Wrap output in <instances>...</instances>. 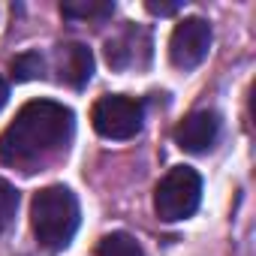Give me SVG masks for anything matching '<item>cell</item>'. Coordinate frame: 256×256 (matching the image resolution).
Listing matches in <instances>:
<instances>
[{"label":"cell","mask_w":256,"mask_h":256,"mask_svg":"<svg viewBox=\"0 0 256 256\" xmlns=\"http://www.w3.org/2000/svg\"><path fill=\"white\" fill-rule=\"evenodd\" d=\"M76 118L66 106L52 100H34L22 106L16 120L0 136V163L34 172L52 157H58L72 139Z\"/></svg>","instance_id":"1"},{"label":"cell","mask_w":256,"mask_h":256,"mask_svg":"<svg viewBox=\"0 0 256 256\" xmlns=\"http://www.w3.org/2000/svg\"><path fill=\"white\" fill-rule=\"evenodd\" d=\"M30 226H34L40 247H46L48 253L64 250L78 229L76 193L64 184H52V187L40 190L34 196V205H30Z\"/></svg>","instance_id":"2"},{"label":"cell","mask_w":256,"mask_h":256,"mask_svg":"<svg viewBox=\"0 0 256 256\" xmlns=\"http://www.w3.org/2000/svg\"><path fill=\"white\" fill-rule=\"evenodd\" d=\"M199 202H202V178L190 166L169 169L154 190V211L166 223L193 217Z\"/></svg>","instance_id":"3"},{"label":"cell","mask_w":256,"mask_h":256,"mask_svg":"<svg viewBox=\"0 0 256 256\" xmlns=\"http://www.w3.org/2000/svg\"><path fill=\"white\" fill-rule=\"evenodd\" d=\"M142 118H145V108L139 100L133 96H120V94H112V96H102L96 100L94 112H90V120H94V130L106 139H133L139 130H142Z\"/></svg>","instance_id":"4"},{"label":"cell","mask_w":256,"mask_h":256,"mask_svg":"<svg viewBox=\"0 0 256 256\" xmlns=\"http://www.w3.org/2000/svg\"><path fill=\"white\" fill-rule=\"evenodd\" d=\"M211 52V24L205 18H184L175 24L169 40V60L178 70H196Z\"/></svg>","instance_id":"5"},{"label":"cell","mask_w":256,"mask_h":256,"mask_svg":"<svg viewBox=\"0 0 256 256\" xmlns=\"http://www.w3.org/2000/svg\"><path fill=\"white\" fill-rule=\"evenodd\" d=\"M220 136V118L214 112H193L175 126V142L187 154H205Z\"/></svg>","instance_id":"6"},{"label":"cell","mask_w":256,"mask_h":256,"mask_svg":"<svg viewBox=\"0 0 256 256\" xmlns=\"http://www.w3.org/2000/svg\"><path fill=\"white\" fill-rule=\"evenodd\" d=\"M58 70H60V82H66L70 88H84L90 82V76H94V54H90V48L82 46V42L60 46Z\"/></svg>","instance_id":"7"},{"label":"cell","mask_w":256,"mask_h":256,"mask_svg":"<svg viewBox=\"0 0 256 256\" xmlns=\"http://www.w3.org/2000/svg\"><path fill=\"white\" fill-rule=\"evenodd\" d=\"M96 256H145L139 241L133 235H126V232H112L100 241V250Z\"/></svg>","instance_id":"8"},{"label":"cell","mask_w":256,"mask_h":256,"mask_svg":"<svg viewBox=\"0 0 256 256\" xmlns=\"http://www.w3.org/2000/svg\"><path fill=\"white\" fill-rule=\"evenodd\" d=\"M16 211H18V190H16L10 181L0 178V235L10 229Z\"/></svg>","instance_id":"9"},{"label":"cell","mask_w":256,"mask_h":256,"mask_svg":"<svg viewBox=\"0 0 256 256\" xmlns=\"http://www.w3.org/2000/svg\"><path fill=\"white\" fill-rule=\"evenodd\" d=\"M36 76H42V58H40L36 52L18 54V58L12 60V78H16V82H30V78H36Z\"/></svg>","instance_id":"10"},{"label":"cell","mask_w":256,"mask_h":256,"mask_svg":"<svg viewBox=\"0 0 256 256\" xmlns=\"http://www.w3.org/2000/svg\"><path fill=\"white\" fill-rule=\"evenodd\" d=\"M66 18H102L112 16V4H60Z\"/></svg>","instance_id":"11"},{"label":"cell","mask_w":256,"mask_h":256,"mask_svg":"<svg viewBox=\"0 0 256 256\" xmlns=\"http://www.w3.org/2000/svg\"><path fill=\"white\" fill-rule=\"evenodd\" d=\"M178 10H181V4H157V0L148 4V12H154V16H172Z\"/></svg>","instance_id":"12"},{"label":"cell","mask_w":256,"mask_h":256,"mask_svg":"<svg viewBox=\"0 0 256 256\" xmlns=\"http://www.w3.org/2000/svg\"><path fill=\"white\" fill-rule=\"evenodd\" d=\"M6 100H10V88H6V82L0 78V108L6 106Z\"/></svg>","instance_id":"13"}]
</instances>
